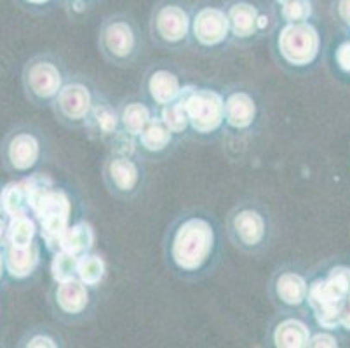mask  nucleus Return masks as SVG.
<instances>
[{
  "mask_svg": "<svg viewBox=\"0 0 350 348\" xmlns=\"http://www.w3.org/2000/svg\"><path fill=\"white\" fill-rule=\"evenodd\" d=\"M216 245V228L208 218L185 216L170 230L165 254L173 270L183 276H197L209 267Z\"/></svg>",
  "mask_w": 350,
  "mask_h": 348,
  "instance_id": "obj_1",
  "label": "nucleus"
},
{
  "mask_svg": "<svg viewBox=\"0 0 350 348\" xmlns=\"http://www.w3.org/2000/svg\"><path fill=\"white\" fill-rule=\"evenodd\" d=\"M31 215L39 219L40 235L47 249L53 253L59 251L66 230L70 228L72 202L68 196L63 190L54 188V185H49L33 199Z\"/></svg>",
  "mask_w": 350,
  "mask_h": 348,
  "instance_id": "obj_2",
  "label": "nucleus"
},
{
  "mask_svg": "<svg viewBox=\"0 0 350 348\" xmlns=\"http://www.w3.org/2000/svg\"><path fill=\"white\" fill-rule=\"evenodd\" d=\"M98 47L110 65H131L139 53L138 28L127 16H110L100 28Z\"/></svg>",
  "mask_w": 350,
  "mask_h": 348,
  "instance_id": "obj_3",
  "label": "nucleus"
},
{
  "mask_svg": "<svg viewBox=\"0 0 350 348\" xmlns=\"http://www.w3.org/2000/svg\"><path fill=\"white\" fill-rule=\"evenodd\" d=\"M281 62L293 68H304L316 62L321 49V37L317 28L308 21L284 23L275 40Z\"/></svg>",
  "mask_w": 350,
  "mask_h": 348,
  "instance_id": "obj_4",
  "label": "nucleus"
},
{
  "mask_svg": "<svg viewBox=\"0 0 350 348\" xmlns=\"http://www.w3.org/2000/svg\"><path fill=\"white\" fill-rule=\"evenodd\" d=\"M227 234L235 247L244 253H258L269 241L265 215L251 204H241L227 218Z\"/></svg>",
  "mask_w": 350,
  "mask_h": 348,
  "instance_id": "obj_5",
  "label": "nucleus"
},
{
  "mask_svg": "<svg viewBox=\"0 0 350 348\" xmlns=\"http://www.w3.org/2000/svg\"><path fill=\"white\" fill-rule=\"evenodd\" d=\"M181 98L185 103L190 127L199 134L216 133L225 122V98L213 89L183 88Z\"/></svg>",
  "mask_w": 350,
  "mask_h": 348,
  "instance_id": "obj_6",
  "label": "nucleus"
},
{
  "mask_svg": "<svg viewBox=\"0 0 350 348\" xmlns=\"http://www.w3.org/2000/svg\"><path fill=\"white\" fill-rule=\"evenodd\" d=\"M192 31V18L178 2L164 0L157 4L150 16V34L161 47H178L187 42Z\"/></svg>",
  "mask_w": 350,
  "mask_h": 348,
  "instance_id": "obj_7",
  "label": "nucleus"
},
{
  "mask_svg": "<svg viewBox=\"0 0 350 348\" xmlns=\"http://www.w3.org/2000/svg\"><path fill=\"white\" fill-rule=\"evenodd\" d=\"M23 82L31 100L39 103H49L56 100V96L65 85L62 68L49 57H37L28 63L23 73Z\"/></svg>",
  "mask_w": 350,
  "mask_h": 348,
  "instance_id": "obj_8",
  "label": "nucleus"
},
{
  "mask_svg": "<svg viewBox=\"0 0 350 348\" xmlns=\"http://www.w3.org/2000/svg\"><path fill=\"white\" fill-rule=\"evenodd\" d=\"M53 105L54 113L63 124L77 127L89 120V115L94 107V98L91 89L84 82L72 81L65 82Z\"/></svg>",
  "mask_w": 350,
  "mask_h": 348,
  "instance_id": "obj_9",
  "label": "nucleus"
},
{
  "mask_svg": "<svg viewBox=\"0 0 350 348\" xmlns=\"http://www.w3.org/2000/svg\"><path fill=\"white\" fill-rule=\"evenodd\" d=\"M103 181L108 191L117 199H129L142 183L139 165L124 153H113L103 164Z\"/></svg>",
  "mask_w": 350,
  "mask_h": 348,
  "instance_id": "obj_10",
  "label": "nucleus"
},
{
  "mask_svg": "<svg viewBox=\"0 0 350 348\" xmlns=\"http://www.w3.org/2000/svg\"><path fill=\"white\" fill-rule=\"evenodd\" d=\"M192 35L202 47H218L230 35L227 11L219 8H202L192 18Z\"/></svg>",
  "mask_w": 350,
  "mask_h": 348,
  "instance_id": "obj_11",
  "label": "nucleus"
},
{
  "mask_svg": "<svg viewBox=\"0 0 350 348\" xmlns=\"http://www.w3.org/2000/svg\"><path fill=\"white\" fill-rule=\"evenodd\" d=\"M345 298H340L331 291L324 279L308 284L307 303L314 312L317 324L324 330H336L340 325V310Z\"/></svg>",
  "mask_w": 350,
  "mask_h": 348,
  "instance_id": "obj_12",
  "label": "nucleus"
},
{
  "mask_svg": "<svg viewBox=\"0 0 350 348\" xmlns=\"http://www.w3.org/2000/svg\"><path fill=\"white\" fill-rule=\"evenodd\" d=\"M53 299L59 314L68 319H77L88 312L89 303H91L89 286H85L79 279L58 282Z\"/></svg>",
  "mask_w": 350,
  "mask_h": 348,
  "instance_id": "obj_13",
  "label": "nucleus"
},
{
  "mask_svg": "<svg viewBox=\"0 0 350 348\" xmlns=\"http://www.w3.org/2000/svg\"><path fill=\"white\" fill-rule=\"evenodd\" d=\"M40 142L31 133H16L5 145V162L16 172H27L40 159Z\"/></svg>",
  "mask_w": 350,
  "mask_h": 348,
  "instance_id": "obj_14",
  "label": "nucleus"
},
{
  "mask_svg": "<svg viewBox=\"0 0 350 348\" xmlns=\"http://www.w3.org/2000/svg\"><path fill=\"white\" fill-rule=\"evenodd\" d=\"M145 89L146 94L150 96V100L161 108L176 101L180 98L181 91H183L176 73L170 72V70L165 68L152 70L146 75Z\"/></svg>",
  "mask_w": 350,
  "mask_h": 348,
  "instance_id": "obj_15",
  "label": "nucleus"
},
{
  "mask_svg": "<svg viewBox=\"0 0 350 348\" xmlns=\"http://www.w3.org/2000/svg\"><path fill=\"white\" fill-rule=\"evenodd\" d=\"M256 101L244 91H235L225 100V122L235 131L250 129L256 120Z\"/></svg>",
  "mask_w": 350,
  "mask_h": 348,
  "instance_id": "obj_16",
  "label": "nucleus"
},
{
  "mask_svg": "<svg viewBox=\"0 0 350 348\" xmlns=\"http://www.w3.org/2000/svg\"><path fill=\"white\" fill-rule=\"evenodd\" d=\"M40 249L37 242H31L30 245H12L8 244L5 249L4 261L5 270L12 279H27L35 272L39 265Z\"/></svg>",
  "mask_w": 350,
  "mask_h": 348,
  "instance_id": "obj_17",
  "label": "nucleus"
},
{
  "mask_svg": "<svg viewBox=\"0 0 350 348\" xmlns=\"http://www.w3.org/2000/svg\"><path fill=\"white\" fill-rule=\"evenodd\" d=\"M273 296L288 308H298L307 303L308 282L297 272H282L273 280Z\"/></svg>",
  "mask_w": 350,
  "mask_h": 348,
  "instance_id": "obj_18",
  "label": "nucleus"
},
{
  "mask_svg": "<svg viewBox=\"0 0 350 348\" xmlns=\"http://www.w3.org/2000/svg\"><path fill=\"white\" fill-rule=\"evenodd\" d=\"M227 16L230 21V34L235 38H250L260 30V11L246 0L234 2L227 9Z\"/></svg>",
  "mask_w": 350,
  "mask_h": 348,
  "instance_id": "obj_19",
  "label": "nucleus"
},
{
  "mask_svg": "<svg viewBox=\"0 0 350 348\" xmlns=\"http://www.w3.org/2000/svg\"><path fill=\"white\" fill-rule=\"evenodd\" d=\"M272 343L278 348H305L310 343V330L300 319L288 317L273 327Z\"/></svg>",
  "mask_w": 350,
  "mask_h": 348,
  "instance_id": "obj_20",
  "label": "nucleus"
},
{
  "mask_svg": "<svg viewBox=\"0 0 350 348\" xmlns=\"http://www.w3.org/2000/svg\"><path fill=\"white\" fill-rule=\"evenodd\" d=\"M0 199H2V207H4V213L9 219L20 218V216H30L31 196L28 178L5 185V188L0 193Z\"/></svg>",
  "mask_w": 350,
  "mask_h": 348,
  "instance_id": "obj_21",
  "label": "nucleus"
},
{
  "mask_svg": "<svg viewBox=\"0 0 350 348\" xmlns=\"http://www.w3.org/2000/svg\"><path fill=\"white\" fill-rule=\"evenodd\" d=\"M96 242V235H94L93 226L88 222H77L70 225L66 230L65 237H63L62 249H66L70 253L82 256L85 253H91Z\"/></svg>",
  "mask_w": 350,
  "mask_h": 348,
  "instance_id": "obj_22",
  "label": "nucleus"
},
{
  "mask_svg": "<svg viewBox=\"0 0 350 348\" xmlns=\"http://www.w3.org/2000/svg\"><path fill=\"white\" fill-rule=\"evenodd\" d=\"M171 142H173V133L162 122L161 117L159 119L152 117L150 122L146 124V127L138 136L139 146L148 153L164 152L171 145Z\"/></svg>",
  "mask_w": 350,
  "mask_h": 348,
  "instance_id": "obj_23",
  "label": "nucleus"
},
{
  "mask_svg": "<svg viewBox=\"0 0 350 348\" xmlns=\"http://www.w3.org/2000/svg\"><path fill=\"white\" fill-rule=\"evenodd\" d=\"M119 119L124 133L129 134L131 138H138L146 124L152 120V111L142 101H129L120 110Z\"/></svg>",
  "mask_w": 350,
  "mask_h": 348,
  "instance_id": "obj_24",
  "label": "nucleus"
},
{
  "mask_svg": "<svg viewBox=\"0 0 350 348\" xmlns=\"http://www.w3.org/2000/svg\"><path fill=\"white\" fill-rule=\"evenodd\" d=\"M107 276V263L100 254L85 253L79 256L77 279L89 287H96Z\"/></svg>",
  "mask_w": 350,
  "mask_h": 348,
  "instance_id": "obj_25",
  "label": "nucleus"
},
{
  "mask_svg": "<svg viewBox=\"0 0 350 348\" xmlns=\"http://www.w3.org/2000/svg\"><path fill=\"white\" fill-rule=\"evenodd\" d=\"M77 267H79V256L77 254L70 253L66 249H59L56 251L51 261V276H53L54 282H66V280L77 279Z\"/></svg>",
  "mask_w": 350,
  "mask_h": 348,
  "instance_id": "obj_26",
  "label": "nucleus"
},
{
  "mask_svg": "<svg viewBox=\"0 0 350 348\" xmlns=\"http://www.w3.org/2000/svg\"><path fill=\"white\" fill-rule=\"evenodd\" d=\"M37 225L30 216L12 218L8 225V244L12 245H30L35 242Z\"/></svg>",
  "mask_w": 350,
  "mask_h": 348,
  "instance_id": "obj_27",
  "label": "nucleus"
},
{
  "mask_svg": "<svg viewBox=\"0 0 350 348\" xmlns=\"http://www.w3.org/2000/svg\"><path fill=\"white\" fill-rule=\"evenodd\" d=\"M161 119L165 126L170 127L173 134H181L189 129L190 120H189V115H187V108H185V103H183L181 94L176 101L162 107Z\"/></svg>",
  "mask_w": 350,
  "mask_h": 348,
  "instance_id": "obj_28",
  "label": "nucleus"
},
{
  "mask_svg": "<svg viewBox=\"0 0 350 348\" xmlns=\"http://www.w3.org/2000/svg\"><path fill=\"white\" fill-rule=\"evenodd\" d=\"M89 119H93V122L96 124V127L100 129V133L103 136H108V134H113L119 127L120 119L119 115L108 107V105H100L94 103L93 111L89 115Z\"/></svg>",
  "mask_w": 350,
  "mask_h": 348,
  "instance_id": "obj_29",
  "label": "nucleus"
},
{
  "mask_svg": "<svg viewBox=\"0 0 350 348\" xmlns=\"http://www.w3.org/2000/svg\"><path fill=\"white\" fill-rule=\"evenodd\" d=\"M310 14V0H293V2L281 5V18L284 19V23H301V21H308Z\"/></svg>",
  "mask_w": 350,
  "mask_h": 348,
  "instance_id": "obj_30",
  "label": "nucleus"
},
{
  "mask_svg": "<svg viewBox=\"0 0 350 348\" xmlns=\"http://www.w3.org/2000/svg\"><path fill=\"white\" fill-rule=\"evenodd\" d=\"M326 284L329 286V289L335 293L340 298H345L350 293V268L347 267H335L331 268L329 273H327Z\"/></svg>",
  "mask_w": 350,
  "mask_h": 348,
  "instance_id": "obj_31",
  "label": "nucleus"
},
{
  "mask_svg": "<svg viewBox=\"0 0 350 348\" xmlns=\"http://www.w3.org/2000/svg\"><path fill=\"white\" fill-rule=\"evenodd\" d=\"M335 59L342 72L350 73V42L340 44L335 53Z\"/></svg>",
  "mask_w": 350,
  "mask_h": 348,
  "instance_id": "obj_32",
  "label": "nucleus"
},
{
  "mask_svg": "<svg viewBox=\"0 0 350 348\" xmlns=\"http://www.w3.org/2000/svg\"><path fill=\"white\" fill-rule=\"evenodd\" d=\"M308 347L314 348H321V347H338V341H336L335 336H331L327 333H317L314 336H310V343Z\"/></svg>",
  "mask_w": 350,
  "mask_h": 348,
  "instance_id": "obj_33",
  "label": "nucleus"
},
{
  "mask_svg": "<svg viewBox=\"0 0 350 348\" xmlns=\"http://www.w3.org/2000/svg\"><path fill=\"white\" fill-rule=\"evenodd\" d=\"M27 347H49V348H56L58 347V343H56V340L51 336H47V334H35V336H31L30 340H28Z\"/></svg>",
  "mask_w": 350,
  "mask_h": 348,
  "instance_id": "obj_34",
  "label": "nucleus"
},
{
  "mask_svg": "<svg viewBox=\"0 0 350 348\" xmlns=\"http://www.w3.org/2000/svg\"><path fill=\"white\" fill-rule=\"evenodd\" d=\"M340 325H343L347 331H350V293L345 296L340 310Z\"/></svg>",
  "mask_w": 350,
  "mask_h": 348,
  "instance_id": "obj_35",
  "label": "nucleus"
},
{
  "mask_svg": "<svg viewBox=\"0 0 350 348\" xmlns=\"http://www.w3.org/2000/svg\"><path fill=\"white\" fill-rule=\"evenodd\" d=\"M336 12H338V18L342 19L343 23L350 27V0H338Z\"/></svg>",
  "mask_w": 350,
  "mask_h": 348,
  "instance_id": "obj_36",
  "label": "nucleus"
},
{
  "mask_svg": "<svg viewBox=\"0 0 350 348\" xmlns=\"http://www.w3.org/2000/svg\"><path fill=\"white\" fill-rule=\"evenodd\" d=\"M2 241H8V223L4 216H0V242Z\"/></svg>",
  "mask_w": 350,
  "mask_h": 348,
  "instance_id": "obj_37",
  "label": "nucleus"
},
{
  "mask_svg": "<svg viewBox=\"0 0 350 348\" xmlns=\"http://www.w3.org/2000/svg\"><path fill=\"white\" fill-rule=\"evenodd\" d=\"M23 2H27L28 5H46L51 0H23Z\"/></svg>",
  "mask_w": 350,
  "mask_h": 348,
  "instance_id": "obj_38",
  "label": "nucleus"
},
{
  "mask_svg": "<svg viewBox=\"0 0 350 348\" xmlns=\"http://www.w3.org/2000/svg\"><path fill=\"white\" fill-rule=\"evenodd\" d=\"M4 268H5V261H4V256H2V253H0V277H2V273H4Z\"/></svg>",
  "mask_w": 350,
  "mask_h": 348,
  "instance_id": "obj_39",
  "label": "nucleus"
},
{
  "mask_svg": "<svg viewBox=\"0 0 350 348\" xmlns=\"http://www.w3.org/2000/svg\"><path fill=\"white\" fill-rule=\"evenodd\" d=\"M275 2H278L279 5H284V4H288V2H293V0H275Z\"/></svg>",
  "mask_w": 350,
  "mask_h": 348,
  "instance_id": "obj_40",
  "label": "nucleus"
},
{
  "mask_svg": "<svg viewBox=\"0 0 350 348\" xmlns=\"http://www.w3.org/2000/svg\"><path fill=\"white\" fill-rule=\"evenodd\" d=\"M0 216H5V213H4V207H2V199H0Z\"/></svg>",
  "mask_w": 350,
  "mask_h": 348,
  "instance_id": "obj_41",
  "label": "nucleus"
}]
</instances>
